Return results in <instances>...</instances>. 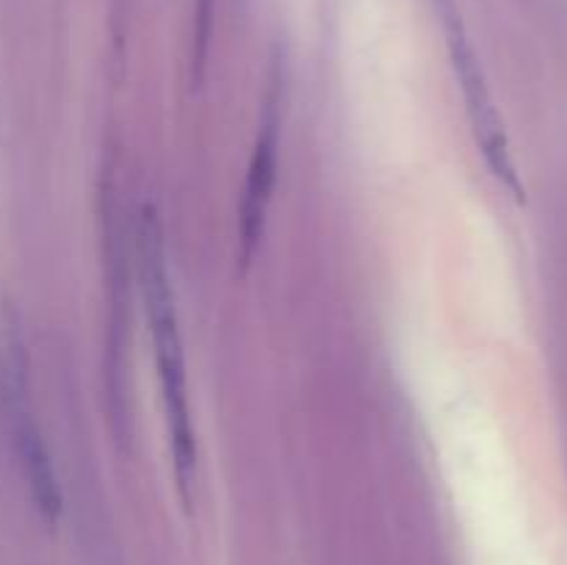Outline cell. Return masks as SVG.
Masks as SVG:
<instances>
[{
	"label": "cell",
	"instance_id": "cell-1",
	"mask_svg": "<svg viewBox=\"0 0 567 565\" xmlns=\"http://www.w3.org/2000/svg\"><path fill=\"white\" fill-rule=\"evenodd\" d=\"M138 271H142L155 358H158L161 393H164L166 430H169L177 491H181L186 510H192L194 482H197V435H194L192 404H188L186 363H183L175 294H172L169 269H166L164 230H161L158 214H155L153 205H144L142 219H138Z\"/></svg>",
	"mask_w": 567,
	"mask_h": 565
},
{
	"label": "cell",
	"instance_id": "cell-4",
	"mask_svg": "<svg viewBox=\"0 0 567 565\" xmlns=\"http://www.w3.org/2000/svg\"><path fill=\"white\" fill-rule=\"evenodd\" d=\"M280 114H277V100L271 94L269 105H266L264 125H260L258 144H255L252 161H249L247 186H244L241 199V225H238V258L244 266L252 264L258 244L264 238L266 227V210H269L271 192H275L277 181V147H280Z\"/></svg>",
	"mask_w": 567,
	"mask_h": 565
},
{
	"label": "cell",
	"instance_id": "cell-3",
	"mask_svg": "<svg viewBox=\"0 0 567 565\" xmlns=\"http://www.w3.org/2000/svg\"><path fill=\"white\" fill-rule=\"evenodd\" d=\"M3 408L6 421H9L11 443H14L17 458H20L22 474H25L28 487H31L33 502H37L39 513H42L50 524H55V518H59L61 513V491L59 482H55L48 446H44L42 441V432H39L37 419H33L31 408H28L25 360H22L20 347L11 349L9 360H6Z\"/></svg>",
	"mask_w": 567,
	"mask_h": 565
},
{
	"label": "cell",
	"instance_id": "cell-2",
	"mask_svg": "<svg viewBox=\"0 0 567 565\" xmlns=\"http://www.w3.org/2000/svg\"><path fill=\"white\" fill-rule=\"evenodd\" d=\"M449 28V48H452V64L457 70V81L463 86L465 109H468L471 127H474L476 144H480L482 155H485L487 166H491L493 175L498 177L504 188L513 194L515 199H524V186H520V175L515 170L513 153H509L507 131H504V122L498 116L496 103L491 97V89H487L485 75L480 70V61H476L474 48L465 39L463 25L457 22V17H446Z\"/></svg>",
	"mask_w": 567,
	"mask_h": 565
}]
</instances>
